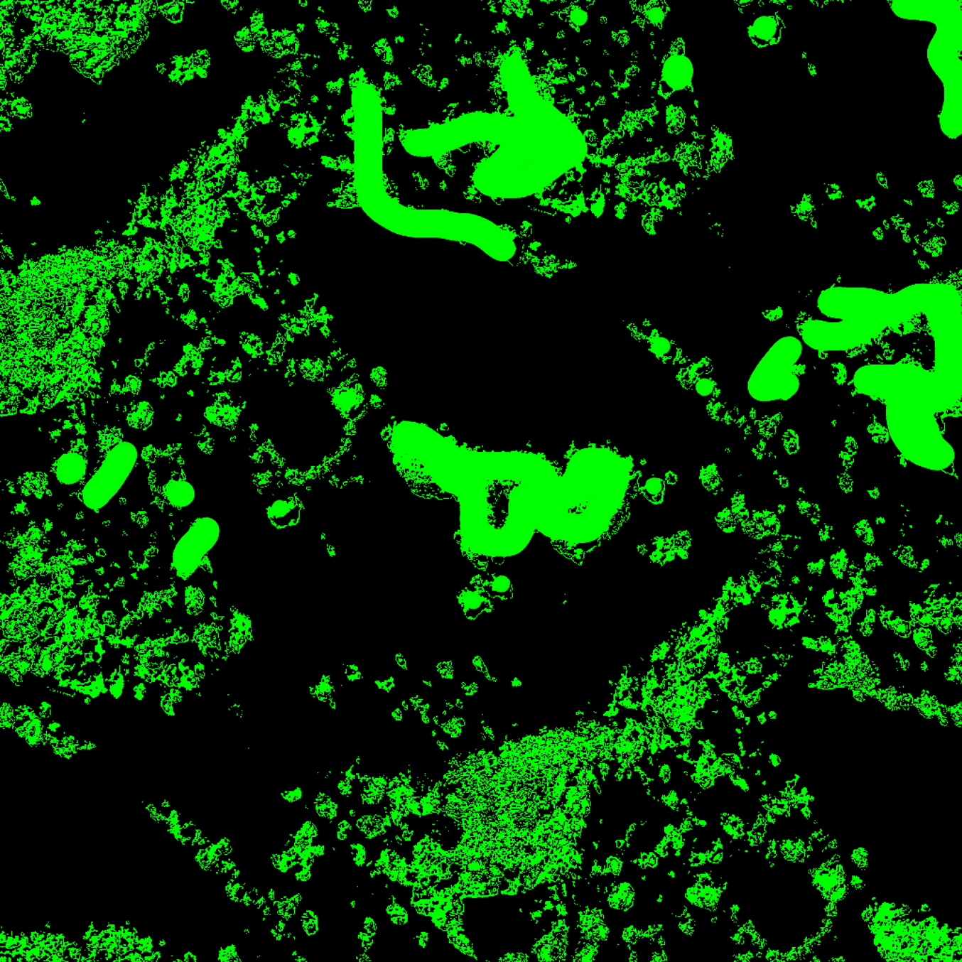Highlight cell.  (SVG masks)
Instances as JSON below:
<instances>
[{"instance_id": "cell-5", "label": "cell", "mask_w": 962, "mask_h": 962, "mask_svg": "<svg viewBox=\"0 0 962 962\" xmlns=\"http://www.w3.org/2000/svg\"><path fill=\"white\" fill-rule=\"evenodd\" d=\"M195 489L188 481H174L166 489V497L168 502L178 508H185L193 502Z\"/></svg>"}, {"instance_id": "cell-6", "label": "cell", "mask_w": 962, "mask_h": 962, "mask_svg": "<svg viewBox=\"0 0 962 962\" xmlns=\"http://www.w3.org/2000/svg\"><path fill=\"white\" fill-rule=\"evenodd\" d=\"M290 503L282 500L276 501V502L273 504L272 508L270 509L269 514H272V513L274 514V516H271L270 518L272 519V520H274V519H276V520L286 519L287 518V515L290 514Z\"/></svg>"}, {"instance_id": "cell-7", "label": "cell", "mask_w": 962, "mask_h": 962, "mask_svg": "<svg viewBox=\"0 0 962 962\" xmlns=\"http://www.w3.org/2000/svg\"><path fill=\"white\" fill-rule=\"evenodd\" d=\"M696 390L701 396L710 395L713 390V384L708 379H701L696 384Z\"/></svg>"}, {"instance_id": "cell-2", "label": "cell", "mask_w": 962, "mask_h": 962, "mask_svg": "<svg viewBox=\"0 0 962 962\" xmlns=\"http://www.w3.org/2000/svg\"><path fill=\"white\" fill-rule=\"evenodd\" d=\"M220 535V524L214 519H198L175 546V568L182 574L193 573L204 556L217 544Z\"/></svg>"}, {"instance_id": "cell-1", "label": "cell", "mask_w": 962, "mask_h": 962, "mask_svg": "<svg viewBox=\"0 0 962 962\" xmlns=\"http://www.w3.org/2000/svg\"><path fill=\"white\" fill-rule=\"evenodd\" d=\"M138 460V450L129 442H119L110 450L101 468L87 481L82 491L87 508L103 509L130 476Z\"/></svg>"}, {"instance_id": "cell-3", "label": "cell", "mask_w": 962, "mask_h": 962, "mask_svg": "<svg viewBox=\"0 0 962 962\" xmlns=\"http://www.w3.org/2000/svg\"><path fill=\"white\" fill-rule=\"evenodd\" d=\"M693 75L692 63L686 57L677 54L667 58L664 63L663 80L673 92L689 85Z\"/></svg>"}, {"instance_id": "cell-4", "label": "cell", "mask_w": 962, "mask_h": 962, "mask_svg": "<svg viewBox=\"0 0 962 962\" xmlns=\"http://www.w3.org/2000/svg\"><path fill=\"white\" fill-rule=\"evenodd\" d=\"M87 471V460L82 455L70 453L58 460L56 466L58 480L61 483L72 485L83 479Z\"/></svg>"}, {"instance_id": "cell-9", "label": "cell", "mask_w": 962, "mask_h": 962, "mask_svg": "<svg viewBox=\"0 0 962 962\" xmlns=\"http://www.w3.org/2000/svg\"><path fill=\"white\" fill-rule=\"evenodd\" d=\"M648 18L649 20H651L652 22L654 23V24H659V23L664 21V11L661 10V8L659 7L649 9L648 11Z\"/></svg>"}, {"instance_id": "cell-8", "label": "cell", "mask_w": 962, "mask_h": 962, "mask_svg": "<svg viewBox=\"0 0 962 962\" xmlns=\"http://www.w3.org/2000/svg\"><path fill=\"white\" fill-rule=\"evenodd\" d=\"M481 605H482V602H481V598L479 596V595L476 594L471 595V596H468V598H466V600L465 602L466 609H468V610L471 611L477 610V609H480L481 607Z\"/></svg>"}]
</instances>
